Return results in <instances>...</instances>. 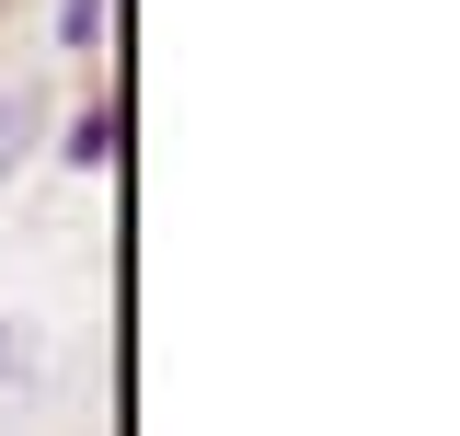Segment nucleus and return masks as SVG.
Returning a JSON list of instances; mask_svg holds the SVG:
<instances>
[{
	"mask_svg": "<svg viewBox=\"0 0 460 436\" xmlns=\"http://www.w3.org/2000/svg\"><path fill=\"white\" fill-rule=\"evenodd\" d=\"M12 344H23V333H12V322H0V368H12Z\"/></svg>",
	"mask_w": 460,
	"mask_h": 436,
	"instance_id": "4",
	"label": "nucleus"
},
{
	"mask_svg": "<svg viewBox=\"0 0 460 436\" xmlns=\"http://www.w3.org/2000/svg\"><path fill=\"white\" fill-rule=\"evenodd\" d=\"M104 12L115 0H58V57H104Z\"/></svg>",
	"mask_w": 460,
	"mask_h": 436,
	"instance_id": "3",
	"label": "nucleus"
},
{
	"mask_svg": "<svg viewBox=\"0 0 460 436\" xmlns=\"http://www.w3.org/2000/svg\"><path fill=\"white\" fill-rule=\"evenodd\" d=\"M47 126H58L47 81H12V92H0V184H12V172L35 161V150H47Z\"/></svg>",
	"mask_w": 460,
	"mask_h": 436,
	"instance_id": "2",
	"label": "nucleus"
},
{
	"mask_svg": "<svg viewBox=\"0 0 460 436\" xmlns=\"http://www.w3.org/2000/svg\"><path fill=\"white\" fill-rule=\"evenodd\" d=\"M115 150H127V115H115V92H93V104H69L58 115V172H115Z\"/></svg>",
	"mask_w": 460,
	"mask_h": 436,
	"instance_id": "1",
	"label": "nucleus"
}]
</instances>
